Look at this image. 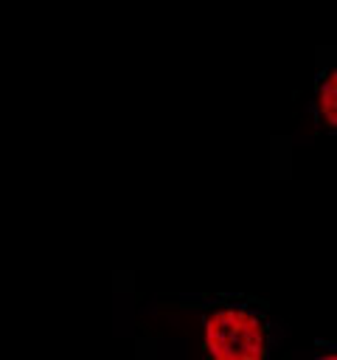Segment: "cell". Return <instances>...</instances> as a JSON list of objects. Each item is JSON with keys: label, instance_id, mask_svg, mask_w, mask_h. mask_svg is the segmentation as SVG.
Masks as SVG:
<instances>
[{"label": "cell", "instance_id": "obj_2", "mask_svg": "<svg viewBox=\"0 0 337 360\" xmlns=\"http://www.w3.org/2000/svg\"><path fill=\"white\" fill-rule=\"evenodd\" d=\"M312 112L320 129L337 132V56L315 76Z\"/></svg>", "mask_w": 337, "mask_h": 360}, {"label": "cell", "instance_id": "obj_1", "mask_svg": "<svg viewBox=\"0 0 337 360\" xmlns=\"http://www.w3.org/2000/svg\"><path fill=\"white\" fill-rule=\"evenodd\" d=\"M202 360H270L278 326L264 304L219 295L202 304Z\"/></svg>", "mask_w": 337, "mask_h": 360}, {"label": "cell", "instance_id": "obj_3", "mask_svg": "<svg viewBox=\"0 0 337 360\" xmlns=\"http://www.w3.org/2000/svg\"><path fill=\"white\" fill-rule=\"evenodd\" d=\"M300 360H337V343H317Z\"/></svg>", "mask_w": 337, "mask_h": 360}]
</instances>
